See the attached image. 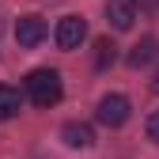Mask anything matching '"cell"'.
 <instances>
[{
  "label": "cell",
  "mask_w": 159,
  "mask_h": 159,
  "mask_svg": "<svg viewBox=\"0 0 159 159\" xmlns=\"http://www.w3.org/2000/svg\"><path fill=\"white\" fill-rule=\"evenodd\" d=\"M23 91H27V98H30L38 110H49V106L61 102V95H65L61 72H53V68H34V72L23 80Z\"/></svg>",
  "instance_id": "obj_1"
},
{
  "label": "cell",
  "mask_w": 159,
  "mask_h": 159,
  "mask_svg": "<svg viewBox=\"0 0 159 159\" xmlns=\"http://www.w3.org/2000/svg\"><path fill=\"white\" fill-rule=\"evenodd\" d=\"M95 117H98L106 129L125 125V121H129V98H125V95H117V91H114V95H102V98H98Z\"/></svg>",
  "instance_id": "obj_2"
},
{
  "label": "cell",
  "mask_w": 159,
  "mask_h": 159,
  "mask_svg": "<svg viewBox=\"0 0 159 159\" xmlns=\"http://www.w3.org/2000/svg\"><path fill=\"white\" fill-rule=\"evenodd\" d=\"M53 38H57V46H61V49H80V42L87 38V23H84V15H65L61 23H57Z\"/></svg>",
  "instance_id": "obj_3"
},
{
  "label": "cell",
  "mask_w": 159,
  "mask_h": 159,
  "mask_svg": "<svg viewBox=\"0 0 159 159\" xmlns=\"http://www.w3.org/2000/svg\"><path fill=\"white\" fill-rule=\"evenodd\" d=\"M46 34H49V27H46L42 15H23V19L15 23V42L23 46V49H34Z\"/></svg>",
  "instance_id": "obj_4"
},
{
  "label": "cell",
  "mask_w": 159,
  "mask_h": 159,
  "mask_svg": "<svg viewBox=\"0 0 159 159\" xmlns=\"http://www.w3.org/2000/svg\"><path fill=\"white\" fill-rule=\"evenodd\" d=\"M136 8H140V0H106V19L114 23V30H129Z\"/></svg>",
  "instance_id": "obj_5"
},
{
  "label": "cell",
  "mask_w": 159,
  "mask_h": 159,
  "mask_svg": "<svg viewBox=\"0 0 159 159\" xmlns=\"http://www.w3.org/2000/svg\"><path fill=\"white\" fill-rule=\"evenodd\" d=\"M61 140H65L68 148H91V144H95V129H91L87 121H65Z\"/></svg>",
  "instance_id": "obj_6"
},
{
  "label": "cell",
  "mask_w": 159,
  "mask_h": 159,
  "mask_svg": "<svg viewBox=\"0 0 159 159\" xmlns=\"http://www.w3.org/2000/svg\"><path fill=\"white\" fill-rule=\"evenodd\" d=\"M19 106H23V95H19L15 87H8V84H0V121L15 117V114H19Z\"/></svg>",
  "instance_id": "obj_7"
},
{
  "label": "cell",
  "mask_w": 159,
  "mask_h": 159,
  "mask_svg": "<svg viewBox=\"0 0 159 159\" xmlns=\"http://www.w3.org/2000/svg\"><path fill=\"white\" fill-rule=\"evenodd\" d=\"M152 57H155V38H140V42L129 49V57H125V61H129V68H144Z\"/></svg>",
  "instance_id": "obj_8"
},
{
  "label": "cell",
  "mask_w": 159,
  "mask_h": 159,
  "mask_svg": "<svg viewBox=\"0 0 159 159\" xmlns=\"http://www.w3.org/2000/svg\"><path fill=\"white\" fill-rule=\"evenodd\" d=\"M114 57H117V46L110 42V38H98L95 42V68H110Z\"/></svg>",
  "instance_id": "obj_9"
},
{
  "label": "cell",
  "mask_w": 159,
  "mask_h": 159,
  "mask_svg": "<svg viewBox=\"0 0 159 159\" xmlns=\"http://www.w3.org/2000/svg\"><path fill=\"white\" fill-rule=\"evenodd\" d=\"M148 140H155V144H159V110L148 117Z\"/></svg>",
  "instance_id": "obj_10"
},
{
  "label": "cell",
  "mask_w": 159,
  "mask_h": 159,
  "mask_svg": "<svg viewBox=\"0 0 159 159\" xmlns=\"http://www.w3.org/2000/svg\"><path fill=\"white\" fill-rule=\"evenodd\" d=\"M152 91H159V68H155V76H152Z\"/></svg>",
  "instance_id": "obj_11"
}]
</instances>
